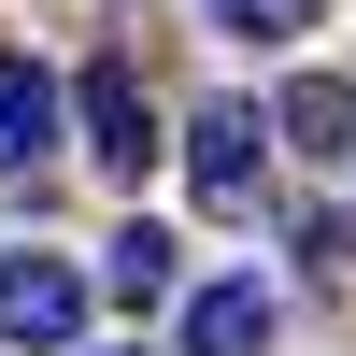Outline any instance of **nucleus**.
<instances>
[{"label":"nucleus","mask_w":356,"mask_h":356,"mask_svg":"<svg viewBox=\"0 0 356 356\" xmlns=\"http://www.w3.org/2000/svg\"><path fill=\"white\" fill-rule=\"evenodd\" d=\"M271 129H285V143H314V157H356V86H342V72H300Z\"/></svg>","instance_id":"423d86ee"},{"label":"nucleus","mask_w":356,"mask_h":356,"mask_svg":"<svg viewBox=\"0 0 356 356\" xmlns=\"http://www.w3.org/2000/svg\"><path fill=\"white\" fill-rule=\"evenodd\" d=\"M100 300H129V314L171 300V228H157V214H129V228L100 243Z\"/></svg>","instance_id":"39448f33"},{"label":"nucleus","mask_w":356,"mask_h":356,"mask_svg":"<svg viewBox=\"0 0 356 356\" xmlns=\"http://www.w3.org/2000/svg\"><path fill=\"white\" fill-rule=\"evenodd\" d=\"M200 15L228 43H300V29H328V0H200Z\"/></svg>","instance_id":"6e6552de"},{"label":"nucleus","mask_w":356,"mask_h":356,"mask_svg":"<svg viewBox=\"0 0 356 356\" xmlns=\"http://www.w3.org/2000/svg\"><path fill=\"white\" fill-rule=\"evenodd\" d=\"M0 342H29V356L86 342V271L72 257H0Z\"/></svg>","instance_id":"f257e3e1"},{"label":"nucleus","mask_w":356,"mask_h":356,"mask_svg":"<svg viewBox=\"0 0 356 356\" xmlns=\"http://www.w3.org/2000/svg\"><path fill=\"white\" fill-rule=\"evenodd\" d=\"M43 143H57V86L29 72V57H0V171H29Z\"/></svg>","instance_id":"0eeeda50"},{"label":"nucleus","mask_w":356,"mask_h":356,"mask_svg":"<svg viewBox=\"0 0 356 356\" xmlns=\"http://www.w3.org/2000/svg\"><path fill=\"white\" fill-rule=\"evenodd\" d=\"M271 342V285H200L186 300V356H257Z\"/></svg>","instance_id":"20e7f679"},{"label":"nucleus","mask_w":356,"mask_h":356,"mask_svg":"<svg viewBox=\"0 0 356 356\" xmlns=\"http://www.w3.org/2000/svg\"><path fill=\"white\" fill-rule=\"evenodd\" d=\"M57 114L86 129V157H100V171H143V157H157V114H143V86L114 72V57H100V72H86V86H72Z\"/></svg>","instance_id":"f03ea898"},{"label":"nucleus","mask_w":356,"mask_h":356,"mask_svg":"<svg viewBox=\"0 0 356 356\" xmlns=\"http://www.w3.org/2000/svg\"><path fill=\"white\" fill-rule=\"evenodd\" d=\"M257 129H271L257 100H200V129H186V171H200V200H243V186H257Z\"/></svg>","instance_id":"7ed1b4c3"}]
</instances>
